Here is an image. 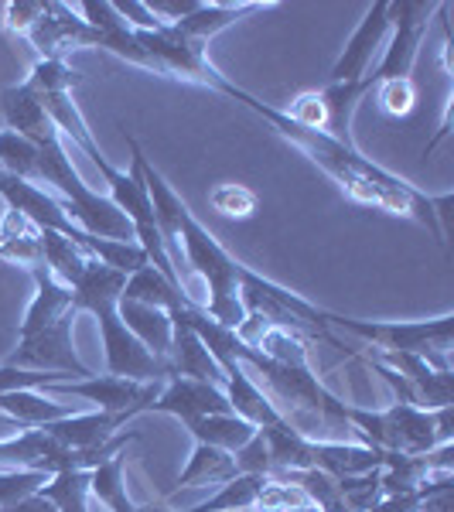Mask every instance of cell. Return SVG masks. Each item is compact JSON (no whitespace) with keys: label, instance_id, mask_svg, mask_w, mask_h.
<instances>
[{"label":"cell","instance_id":"277c9868","mask_svg":"<svg viewBox=\"0 0 454 512\" xmlns=\"http://www.w3.org/2000/svg\"><path fill=\"white\" fill-rule=\"evenodd\" d=\"M325 325L359 338V342L376 345L379 352L420 355L437 369H451L448 355L454 342V315H441L434 321H359L325 311Z\"/></svg>","mask_w":454,"mask_h":512},{"label":"cell","instance_id":"2e32d148","mask_svg":"<svg viewBox=\"0 0 454 512\" xmlns=\"http://www.w3.org/2000/svg\"><path fill=\"white\" fill-rule=\"evenodd\" d=\"M250 11H260V4H198L188 18H181L178 24H168V31L178 41H185V45L205 48L209 38H216L219 31H226L229 24Z\"/></svg>","mask_w":454,"mask_h":512},{"label":"cell","instance_id":"4316f807","mask_svg":"<svg viewBox=\"0 0 454 512\" xmlns=\"http://www.w3.org/2000/svg\"><path fill=\"white\" fill-rule=\"evenodd\" d=\"M212 205H216V212H222V216L246 219L257 209V195L243 185H219L216 192H212Z\"/></svg>","mask_w":454,"mask_h":512},{"label":"cell","instance_id":"52a82bcc","mask_svg":"<svg viewBox=\"0 0 454 512\" xmlns=\"http://www.w3.org/2000/svg\"><path fill=\"white\" fill-rule=\"evenodd\" d=\"M386 38H390V0H376V4L366 7L359 28L352 31L349 41H345L342 55H338L332 72H328V82L356 86V82L366 79L369 65H373L376 55L383 52Z\"/></svg>","mask_w":454,"mask_h":512},{"label":"cell","instance_id":"f546056e","mask_svg":"<svg viewBox=\"0 0 454 512\" xmlns=\"http://www.w3.org/2000/svg\"><path fill=\"white\" fill-rule=\"evenodd\" d=\"M45 14V4L38 0H18V4H7L4 7V24L7 31H18V35H28L35 28V21Z\"/></svg>","mask_w":454,"mask_h":512},{"label":"cell","instance_id":"6da1fadb","mask_svg":"<svg viewBox=\"0 0 454 512\" xmlns=\"http://www.w3.org/2000/svg\"><path fill=\"white\" fill-rule=\"evenodd\" d=\"M202 86L216 89V93H226L229 99L243 103L246 110L257 113L260 120H267L280 137H287L294 147H301V151L308 154V158L315 161L318 168L325 171V175L332 178L335 185L352 198V202L366 205V209H379V212H386V216L417 219L420 226L431 229L437 243L444 246L441 216H444V209L451 205V195L431 198V195L417 192V188L410 185V181L396 178V175H390L386 168H379L376 161L362 158V154L356 151V144H345V140H335L332 134H325V130L301 127V123H294L284 110L260 103V99H257V96H250L246 89L233 86V82L222 76L219 69H212L209 76H205Z\"/></svg>","mask_w":454,"mask_h":512},{"label":"cell","instance_id":"ac0fdd59","mask_svg":"<svg viewBox=\"0 0 454 512\" xmlns=\"http://www.w3.org/2000/svg\"><path fill=\"white\" fill-rule=\"evenodd\" d=\"M0 414L21 420L24 427H45L52 420L79 414V410L62 407V403H55L52 396L41 390H11V393H0Z\"/></svg>","mask_w":454,"mask_h":512},{"label":"cell","instance_id":"e0dca14e","mask_svg":"<svg viewBox=\"0 0 454 512\" xmlns=\"http://www.w3.org/2000/svg\"><path fill=\"white\" fill-rule=\"evenodd\" d=\"M188 434L195 437V444H209V448H219V451H229L236 454L257 434V427L250 420L236 417V414H212V417H198V420H188Z\"/></svg>","mask_w":454,"mask_h":512},{"label":"cell","instance_id":"cb8c5ba5","mask_svg":"<svg viewBox=\"0 0 454 512\" xmlns=\"http://www.w3.org/2000/svg\"><path fill=\"white\" fill-rule=\"evenodd\" d=\"M82 76L76 69H69L62 59H38L31 65V76H28V86L35 89V93H72V86H76Z\"/></svg>","mask_w":454,"mask_h":512},{"label":"cell","instance_id":"1f68e13d","mask_svg":"<svg viewBox=\"0 0 454 512\" xmlns=\"http://www.w3.org/2000/svg\"><path fill=\"white\" fill-rule=\"evenodd\" d=\"M246 512H253V509H246Z\"/></svg>","mask_w":454,"mask_h":512},{"label":"cell","instance_id":"5b68a950","mask_svg":"<svg viewBox=\"0 0 454 512\" xmlns=\"http://www.w3.org/2000/svg\"><path fill=\"white\" fill-rule=\"evenodd\" d=\"M434 11H441V4H424V0H390V38H386L379 62L373 65V76H366V89L373 93L376 86L390 79H410V69L417 62V52L424 45L427 24H431Z\"/></svg>","mask_w":454,"mask_h":512},{"label":"cell","instance_id":"8992f818","mask_svg":"<svg viewBox=\"0 0 454 512\" xmlns=\"http://www.w3.org/2000/svg\"><path fill=\"white\" fill-rule=\"evenodd\" d=\"M161 386L164 383H134V379H120V376H86V379H55V383L41 386V393L79 396L93 410L140 417L158 400Z\"/></svg>","mask_w":454,"mask_h":512},{"label":"cell","instance_id":"7a4b0ae2","mask_svg":"<svg viewBox=\"0 0 454 512\" xmlns=\"http://www.w3.org/2000/svg\"><path fill=\"white\" fill-rule=\"evenodd\" d=\"M345 417H349L352 431L366 437V444H373V448L417 458V454H431L451 444L454 403L437 410L414 407V403H393L386 410L345 407Z\"/></svg>","mask_w":454,"mask_h":512},{"label":"cell","instance_id":"d6986e66","mask_svg":"<svg viewBox=\"0 0 454 512\" xmlns=\"http://www.w3.org/2000/svg\"><path fill=\"white\" fill-rule=\"evenodd\" d=\"M236 461L229 451L209 448V444H195L192 458H188L185 472L178 475L175 489H195V485H222L236 478Z\"/></svg>","mask_w":454,"mask_h":512},{"label":"cell","instance_id":"8fae6325","mask_svg":"<svg viewBox=\"0 0 454 512\" xmlns=\"http://www.w3.org/2000/svg\"><path fill=\"white\" fill-rule=\"evenodd\" d=\"M188 297V294H181ZM181 297H175V301L168 304V315L171 321H175V335H171V352H168V373L171 376H185V379H202V383H216L222 390V369L219 362L212 359V352L205 349V342L198 338L192 328L185 325V318L178 315V301Z\"/></svg>","mask_w":454,"mask_h":512},{"label":"cell","instance_id":"83f0119b","mask_svg":"<svg viewBox=\"0 0 454 512\" xmlns=\"http://www.w3.org/2000/svg\"><path fill=\"white\" fill-rule=\"evenodd\" d=\"M62 379V373H38V369H18V366H0V393L11 390H41V386Z\"/></svg>","mask_w":454,"mask_h":512},{"label":"cell","instance_id":"7c38bea8","mask_svg":"<svg viewBox=\"0 0 454 512\" xmlns=\"http://www.w3.org/2000/svg\"><path fill=\"white\" fill-rule=\"evenodd\" d=\"M130 414H106V410H79L72 417H62V420H52L45 424L41 431L52 434L55 441L65 444V448H76V451H86V448H99L106 444L110 437H117L123 427L130 424Z\"/></svg>","mask_w":454,"mask_h":512},{"label":"cell","instance_id":"44dd1931","mask_svg":"<svg viewBox=\"0 0 454 512\" xmlns=\"http://www.w3.org/2000/svg\"><path fill=\"white\" fill-rule=\"evenodd\" d=\"M263 485H267V475H236L229 482H222L216 495H209L188 512H246L257 506Z\"/></svg>","mask_w":454,"mask_h":512},{"label":"cell","instance_id":"7402d4cb","mask_svg":"<svg viewBox=\"0 0 454 512\" xmlns=\"http://www.w3.org/2000/svg\"><path fill=\"white\" fill-rule=\"evenodd\" d=\"M59 512H89V472H59L38 489Z\"/></svg>","mask_w":454,"mask_h":512},{"label":"cell","instance_id":"3957f363","mask_svg":"<svg viewBox=\"0 0 454 512\" xmlns=\"http://www.w3.org/2000/svg\"><path fill=\"white\" fill-rule=\"evenodd\" d=\"M181 256L209 287V301L198 304L212 321H219L222 328H236L246 321L243 301H239V280H243V263L236 260L226 246L219 243L209 229L202 226L192 209L181 219Z\"/></svg>","mask_w":454,"mask_h":512},{"label":"cell","instance_id":"603a6c76","mask_svg":"<svg viewBox=\"0 0 454 512\" xmlns=\"http://www.w3.org/2000/svg\"><path fill=\"white\" fill-rule=\"evenodd\" d=\"M0 171L38 185V147L14 130H0Z\"/></svg>","mask_w":454,"mask_h":512},{"label":"cell","instance_id":"ba28073f","mask_svg":"<svg viewBox=\"0 0 454 512\" xmlns=\"http://www.w3.org/2000/svg\"><path fill=\"white\" fill-rule=\"evenodd\" d=\"M147 414H168L178 417L181 424L198 417H212V414H233L226 393L216 383H202V379H185V376H171L161 386L158 400L147 407Z\"/></svg>","mask_w":454,"mask_h":512},{"label":"cell","instance_id":"4fadbf2b","mask_svg":"<svg viewBox=\"0 0 454 512\" xmlns=\"http://www.w3.org/2000/svg\"><path fill=\"white\" fill-rule=\"evenodd\" d=\"M0 117H4L7 130H14V134H21L24 140H31L35 147L59 134L55 123L48 120L38 93L28 86V82H21V86H0Z\"/></svg>","mask_w":454,"mask_h":512},{"label":"cell","instance_id":"9a60e30c","mask_svg":"<svg viewBox=\"0 0 454 512\" xmlns=\"http://www.w3.org/2000/svg\"><path fill=\"white\" fill-rule=\"evenodd\" d=\"M386 454L373 444H345V441H315V468L332 478L366 475L386 465Z\"/></svg>","mask_w":454,"mask_h":512},{"label":"cell","instance_id":"ffe728a7","mask_svg":"<svg viewBox=\"0 0 454 512\" xmlns=\"http://www.w3.org/2000/svg\"><path fill=\"white\" fill-rule=\"evenodd\" d=\"M123 468H127V454H113L110 461H103L99 468L89 472V495L103 502L110 512H140L127 495V485H123Z\"/></svg>","mask_w":454,"mask_h":512},{"label":"cell","instance_id":"f1b7e54d","mask_svg":"<svg viewBox=\"0 0 454 512\" xmlns=\"http://www.w3.org/2000/svg\"><path fill=\"white\" fill-rule=\"evenodd\" d=\"M233 461H236L239 475H270V454H267V444H263L260 431L233 454Z\"/></svg>","mask_w":454,"mask_h":512},{"label":"cell","instance_id":"30bf717a","mask_svg":"<svg viewBox=\"0 0 454 512\" xmlns=\"http://www.w3.org/2000/svg\"><path fill=\"white\" fill-rule=\"evenodd\" d=\"M212 359L219 362L222 376H226L222 379V393H226V400L236 417L250 420L253 427H270V424H277V420H284L280 410L274 407V400H270V396L253 383V376L243 369V362L233 359V355L222 352V349L212 352Z\"/></svg>","mask_w":454,"mask_h":512},{"label":"cell","instance_id":"5bb4252c","mask_svg":"<svg viewBox=\"0 0 454 512\" xmlns=\"http://www.w3.org/2000/svg\"><path fill=\"white\" fill-rule=\"evenodd\" d=\"M120 321L130 328V335L144 345L154 359L168 362L171 352V335H175V321L164 308H154V304H140V301H123L120 297Z\"/></svg>","mask_w":454,"mask_h":512},{"label":"cell","instance_id":"d4e9b609","mask_svg":"<svg viewBox=\"0 0 454 512\" xmlns=\"http://www.w3.org/2000/svg\"><path fill=\"white\" fill-rule=\"evenodd\" d=\"M52 475L45 472H28V468H0V509L14 506V502L35 495L41 485Z\"/></svg>","mask_w":454,"mask_h":512},{"label":"cell","instance_id":"484cf974","mask_svg":"<svg viewBox=\"0 0 454 512\" xmlns=\"http://www.w3.org/2000/svg\"><path fill=\"white\" fill-rule=\"evenodd\" d=\"M379 106H383L390 117H407L417 103V86L414 79H390L383 86H376Z\"/></svg>","mask_w":454,"mask_h":512},{"label":"cell","instance_id":"9c48e42d","mask_svg":"<svg viewBox=\"0 0 454 512\" xmlns=\"http://www.w3.org/2000/svg\"><path fill=\"white\" fill-rule=\"evenodd\" d=\"M41 59H62L76 48H93V28L69 4H45V14L28 31Z\"/></svg>","mask_w":454,"mask_h":512},{"label":"cell","instance_id":"4dcf8cb0","mask_svg":"<svg viewBox=\"0 0 454 512\" xmlns=\"http://www.w3.org/2000/svg\"><path fill=\"white\" fill-rule=\"evenodd\" d=\"M140 512H171L164 502H151V506H140Z\"/></svg>","mask_w":454,"mask_h":512}]
</instances>
